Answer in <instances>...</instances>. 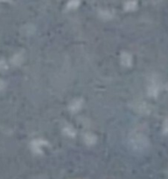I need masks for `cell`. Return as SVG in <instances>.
<instances>
[{"label": "cell", "mask_w": 168, "mask_h": 179, "mask_svg": "<svg viewBox=\"0 0 168 179\" xmlns=\"http://www.w3.org/2000/svg\"><path fill=\"white\" fill-rule=\"evenodd\" d=\"M132 147H134L137 150H143L147 145V141L146 138L141 134H132V136L130 139Z\"/></svg>", "instance_id": "obj_1"}, {"label": "cell", "mask_w": 168, "mask_h": 179, "mask_svg": "<svg viewBox=\"0 0 168 179\" xmlns=\"http://www.w3.org/2000/svg\"><path fill=\"white\" fill-rule=\"evenodd\" d=\"M121 61L123 62V65L130 66L131 62V57L127 53H123V55H122V57H121Z\"/></svg>", "instance_id": "obj_2"}, {"label": "cell", "mask_w": 168, "mask_h": 179, "mask_svg": "<svg viewBox=\"0 0 168 179\" xmlns=\"http://www.w3.org/2000/svg\"><path fill=\"white\" fill-rule=\"evenodd\" d=\"M136 6H137V3H136V1H133V0H130L125 4V9L127 11H132L133 9L136 8Z\"/></svg>", "instance_id": "obj_3"}, {"label": "cell", "mask_w": 168, "mask_h": 179, "mask_svg": "<svg viewBox=\"0 0 168 179\" xmlns=\"http://www.w3.org/2000/svg\"><path fill=\"white\" fill-rule=\"evenodd\" d=\"M81 0H70L68 4V8H76L79 4H80Z\"/></svg>", "instance_id": "obj_4"}, {"label": "cell", "mask_w": 168, "mask_h": 179, "mask_svg": "<svg viewBox=\"0 0 168 179\" xmlns=\"http://www.w3.org/2000/svg\"><path fill=\"white\" fill-rule=\"evenodd\" d=\"M164 130L165 131V132H168V121H166V122L165 123Z\"/></svg>", "instance_id": "obj_5"}, {"label": "cell", "mask_w": 168, "mask_h": 179, "mask_svg": "<svg viewBox=\"0 0 168 179\" xmlns=\"http://www.w3.org/2000/svg\"><path fill=\"white\" fill-rule=\"evenodd\" d=\"M2 86H3V82L0 81V89H1V87H2Z\"/></svg>", "instance_id": "obj_6"}]
</instances>
